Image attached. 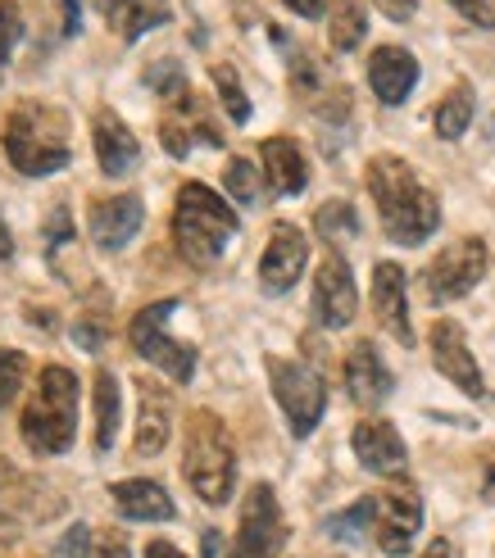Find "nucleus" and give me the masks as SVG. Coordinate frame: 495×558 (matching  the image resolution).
<instances>
[{
  "label": "nucleus",
  "instance_id": "obj_1",
  "mask_svg": "<svg viewBox=\"0 0 495 558\" xmlns=\"http://www.w3.org/2000/svg\"><path fill=\"white\" fill-rule=\"evenodd\" d=\"M369 195L377 205L382 232H387L396 245H423L436 228H442V205H436V195L400 155H377L369 163Z\"/></svg>",
  "mask_w": 495,
  "mask_h": 558
},
{
  "label": "nucleus",
  "instance_id": "obj_2",
  "mask_svg": "<svg viewBox=\"0 0 495 558\" xmlns=\"http://www.w3.org/2000/svg\"><path fill=\"white\" fill-rule=\"evenodd\" d=\"M5 155L23 178H50L73 159L69 146V114L60 105L23 100L5 119Z\"/></svg>",
  "mask_w": 495,
  "mask_h": 558
},
{
  "label": "nucleus",
  "instance_id": "obj_3",
  "mask_svg": "<svg viewBox=\"0 0 495 558\" xmlns=\"http://www.w3.org/2000/svg\"><path fill=\"white\" fill-rule=\"evenodd\" d=\"M237 209L214 195L205 182H186L178 191V209H173V245L191 268H209L224 259L228 241L237 236Z\"/></svg>",
  "mask_w": 495,
  "mask_h": 558
},
{
  "label": "nucleus",
  "instance_id": "obj_4",
  "mask_svg": "<svg viewBox=\"0 0 495 558\" xmlns=\"http://www.w3.org/2000/svg\"><path fill=\"white\" fill-rule=\"evenodd\" d=\"M182 477L214 509L232 499V486H237V450H232L228 427L218 423V413H209V409H196V413L186 417Z\"/></svg>",
  "mask_w": 495,
  "mask_h": 558
},
{
  "label": "nucleus",
  "instance_id": "obj_5",
  "mask_svg": "<svg viewBox=\"0 0 495 558\" xmlns=\"http://www.w3.org/2000/svg\"><path fill=\"white\" fill-rule=\"evenodd\" d=\"M77 377L60 364L41 368L37 377V390L27 400L23 417H19V432L27 440V450L37 454H64L73 436H77Z\"/></svg>",
  "mask_w": 495,
  "mask_h": 558
},
{
  "label": "nucleus",
  "instance_id": "obj_6",
  "mask_svg": "<svg viewBox=\"0 0 495 558\" xmlns=\"http://www.w3.org/2000/svg\"><path fill=\"white\" fill-rule=\"evenodd\" d=\"M178 304L182 300H155V304H146V310L128 323V341H132V350L142 354L150 368H159L164 377H173V381L186 386L191 377H196V345L178 341L169 331V318L178 314Z\"/></svg>",
  "mask_w": 495,
  "mask_h": 558
},
{
  "label": "nucleus",
  "instance_id": "obj_7",
  "mask_svg": "<svg viewBox=\"0 0 495 558\" xmlns=\"http://www.w3.org/2000/svg\"><path fill=\"white\" fill-rule=\"evenodd\" d=\"M264 368H268V381H273V396H278V404L287 413L291 436L305 440L323 423V409H327L323 377L314 368H305V364H295V359H278V354H268Z\"/></svg>",
  "mask_w": 495,
  "mask_h": 558
},
{
  "label": "nucleus",
  "instance_id": "obj_8",
  "mask_svg": "<svg viewBox=\"0 0 495 558\" xmlns=\"http://www.w3.org/2000/svg\"><path fill=\"white\" fill-rule=\"evenodd\" d=\"M287 545V522L278 490L268 482H255L241 499V526L232 541V558H278Z\"/></svg>",
  "mask_w": 495,
  "mask_h": 558
},
{
  "label": "nucleus",
  "instance_id": "obj_9",
  "mask_svg": "<svg viewBox=\"0 0 495 558\" xmlns=\"http://www.w3.org/2000/svg\"><path fill=\"white\" fill-rule=\"evenodd\" d=\"M486 264H491L486 241H478V236H463V241L446 245L427 268V295L436 304H450L459 295H469L486 277Z\"/></svg>",
  "mask_w": 495,
  "mask_h": 558
},
{
  "label": "nucleus",
  "instance_id": "obj_10",
  "mask_svg": "<svg viewBox=\"0 0 495 558\" xmlns=\"http://www.w3.org/2000/svg\"><path fill=\"white\" fill-rule=\"evenodd\" d=\"M423 532V495L409 486V482H396L377 495V526H373V541L382 554H409L414 549V536Z\"/></svg>",
  "mask_w": 495,
  "mask_h": 558
},
{
  "label": "nucleus",
  "instance_id": "obj_11",
  "mask_svg": "<svg viewBox=\"0 0 495 558\" xmlns=\"http://www.w3.org/2000/svg\"><path fill=\"white\" fill-rule=\"evenodd\" d=\"M360 314V291H354V272L341 259V250H327L314 272V318L327 331H341Z\"/></svg>",
  "mask_w": 495,
  "mask_h": 558
},
{
  "label": "nucleus",
  "instance_id": "obj_12",
  "mask_svg": "<svg viewBox=\"0 0 495 558\" xmlns=\"http://www.w3.org/2000/svg\"><path fill=\"white\" fill-rule=\"evenodd\" d=\"M427 341H432L436 373L450 377L469 400H486V381H482V368H478L469 341H463V327L455 318H436L432 331H427Z\"/></svg>",
  "mask_w": 495,
  "mask_h": 558
},
{
  "label": "nucleus",
  "instance_id": "obj_13",
  "mask_svg": "<svg viewBox=\"0 0 495 558\" xmlns=\"http://www.w3.org/2000/svg\"><path fill=\"white\" fill-rule=\"evenodd\" d=\"M305 264H310V236L300 232L295 222H278L264 245V259H259V287L268 295H287L300 282Z\"/></svg>",
  "mask_w": 495,
  "mask_h": 558
},
{
  "label": "nucleus",
  "instance_id": "obj_14",
  "mask_svg": "<svg viewBox=\"0 0 495 558\" xmlns=\"http://www.w3.org/2000/svg\"><path fill=\"white\" fill-rule=\"evenodd\" d=\"M142 218H146L142 195H109V201H96V205H92L87 232H92L96 250L114 255V250H123L136 232H142Z\"/></svg>",
  "mask_w": 495,
  "mask_h": 558
},
{
  "label": "nucleus",
  "instance_id": "obj_15",
  "mask_svg": "<svg viewBox=\"0 0 495 558\" xmlns=\"http://www.w3.org/2000/svg\"><path fill=\"white\" fill-rule=\"evenodd\" d=\"M373 314H377V323L387 327L400 345H414V323H409V287H405V268L396 259H382L373 268Z\"/></svg>",
  "mask_w": 495,
  "mask_h": 558
},
{
  "label": "nucleus",
  "instance_id": "obj_16",
  "mask_svg": "<svg viewBox=\"0 0 495 558\" xmlns=\"http://www.w3.org/2000/svg\"><path fill=\"white\" fill-rule=\"evenodd\" d=\"M419 60L405 46H377L369 54V87L382 105H405L419 87Z\"/></svg>",
  "mask_w": 495,
  "mask_h": 558
},
{
  "label": "nucleus",
  "instance_id": "obj_17",
  "mask_svg": "<svg viewBox=\"0 0 495 558\" xmlns=\"http://www.w3.org/2000/svg\"><path fill=\"white\" fill-rule=\"evenodd\" d=\"M346 390H350V400L360 409H377V404L391 400L396 377H391L387 359L377 354L373 341H360L350 350V359H346Z\"/></svg>",
  "mask_w": 495,
  "mask_h": 558
},
{
  "label": "nucleus",
  "instance_id": "obj_18",
  "mask_svg": "<svg viewBox=\"0 0 495 558\" xmlns=\"http://www.w3.org/2000/svg\"><path fill=\"white\" fill-rule=\"evenodd\" d=\"M350 445H354V459H360L369 472H377V477H396V472H405V463H409L405 440L387 417H364V423L354 427Z\"/></svg>",
  "mask_w": 495,
  "mask_h": 558
},
{
  "label": "nucleus",
  "instance_id": "obj_19",
  "mask_svg": "<svg viewBox=\"0 0 495 558\" xmlns=\"http://www.w3.org/2000/svg\"><path fill=\"white\" fill-rule=\"evenodd\" d=\"M259 169L273 195H300L310 186V159L291 136H268L259 146Z\"/></svg>",
  "mask_w": 495,
  "mask_h": 558
},
{
  "label": "nucleus",
  "instance_id": "obj_20",
  "mask_svg": "<svg viewBox=\"0 0 495 558\" xmlns=\"http://www.w3.org/2000/svg\"><path fill=\"white\" fill-rule=\"evenodd\" d=\"M92 142H96V159H100L105 178H128L136 169V159H142V142H136L132 128L119 114H109V109H100V114H96Z\"/></svg>",
  "mask_w": 495,
  "mask_h": 558
},
{
  "label": "nucleus",
  "instance_id": "obj_21",
  "mask_svg": "<svg viewBox=\"0 0 495 558\" xmlns=\"http://www.w3.org/2000/svg\"><path fill=\"white\" fill-rule=\"evenodd\" d=\"M136 396H142V413H136V454L155 459L173 432V400H169V390H159L155 381H142Z\"/></svg>",
  "mask_w": 495,
  "mask_h": 558
},
{
  "label": "nucleus",
  "instance_id": "obj_22",
  "mask_svg": "<svg viewBox=\"0 0 495 558\" xmlns=\"http://www.w3.org/2000/svg\"><path fill=\"white\" fill-rule=\"evenodd\" d=\"M109 495H114V509L128 522H169L173 518L169 490H164L159 482H150V477H128V482H119Z\"/></svg>",
  "mask_w": 495,
  "mask_h": 558
},
{
  "label": "nucleus",
  "instance_id": "obj_23",
  "mask_svg": "<svg viewBox=\"0 0 495 558\" xmlns=\"http://www.w3.org/2000/svg\"><path fill=\"white\" fill-rule=\"evenodd\" d=\"M96 5L123 41H136V37H146L150 27L169 23V0H96Z\"/></svg>",
  "mask_w": 495,
  "mask_h": 558
},
{
  "label": "nucleus",
  "instance_id": "obj_24",
  "mask_svg": "<svg viewBox=\"0 0 495 558\" xmlns=\"http://www.w3.org/2000/svg\"><path fill=\"white\" fill-rule=\"evenodd\" d=\"M92 409H96V450L109 454L114 450V436H119V417H123V390L114 373H96L92 381Z\"/></svg>",
  "mask_w": 495,
  "mask_h": 558
},
{
  "label": "nucleus",
  "instance_id": "obj_25",
  "mask_svg": "<svg viewBox=\"0 0 495 558\" xmlns=\"http://www.w3.org/2000/svg\"><path fill=\"white\" fill-rule=\"evenodd\" d=\"M473 109H478L473 87H469V82H459V87L442 105H436V114H432L436 136H442V142H459V136L469 132V123H473Z\"/></svg>",
  "mask_w": 495,
  "mask_h": 558
},
{
  "label": "nucleus",
  "instance_id": "obj_26",
  "mask_svg": "<svg viewBox=\"0 0 495 558\" xmlns=\"http://www.w3.org/2000/svg\"><path fill=\"white\" fill-rule=\"evenodd\" d=\"M377 526V499H354L350 509L327 518V536L341 541V545H364Z\"/></svg>",
  "mask_w": 495,
  "mask_h": 558
},
{
  "label": "nucleus",
  "instance_id": "obj_27",
  "mask_svg": "<svg viewBox=\"0 0 495 558\" xmlns=\"http://www.w3.org/2000/svg\"><path fill=\"white\" fill-rule=\"evenodd\" d=\"M369 37V14L360 0H337L333 5V23H327V41H333V50H354Z\"/></svg>",
  "mask_w": 495,
  "mask_h": 558
},
{
  "label": "nucleus",
  "instance_id": "obj_28",
  "mask_svg": "<svg viewBox=\"0 0 495 558\" xmlns=\"http://www.w3.org/2000/svg\"><path fill=\"white\" fill-rule=\"evenodd\" d=\"M37 509V482L0 459V518H23Z\"/></svg>",
  "mask_w": 495,
  "mask_h": 558
},
{
  "label": "nucleus",
  "instance_id": "obj_29",
  "mask_svg": "<svg viewBox=\"0 0 495 558\" xmlns=\"http://www.w3.org/2000/svg\"><path fill=\"white\" fill-rule=\"evenodd\" d=\"M209 77H214V87H218V100H224V109H228V119L232 123H251V100H245V92H241L237 69L232 64H214Z\"/></svg>",
  "mask_w": 495,
  "mask_h": 558
},
{
  "label": "nucleus",
  "instance_id": "obj_30",
  "mask_svg": "<svg viewBox=\"0 0 495 558\" xmlns=\"http://www.w3.org/2000/svg\"><path fill=\"white\" fill-rule=\"evenodd\" d=\"M224 186H228V195L237 205H255L259 201V169L251 159H228V169H224Z\"/></svg>",
  "mask_w": 495,
  "mask_h": 558
},
{
  "label": "nucleus",
  "instance_id": "obj_31",
  "mask_svg": "<svg viewBox=\"0 0 495 558\" xmlns=\"http://www.w3.org/2000/svg\"><path fill=\"white\" fill-rule=\"evenodd\" d=\"M146 87H150L155 96H164V100H182V96H186V73H182L178 60H155V64L146 69Z\"/></svg>",
  "mask_w": 495,
  "mask_h": 558
},
{
  "label": "nucleus",
  "instance_id": "obj_32",
  "mask_svg": "<svg viewBox=\"0 0 495 558\" xmlns=\"http://www.w3.org/2000/svg\"><path fill=\"white\" fill-rule=\"evenodd\" d=\"M314 228L327 236V241H341V236H354L360 232V218H354V209L350 205H323L318 214H314Z\"/></svg>",
  "mask_w": 495,
  "mask_h": 558
},
{
  "label": "nucleus",
  "instance_id": "obj_33",
  "mask_svg": "<svg viewBox=\"0 0 495 558\" xmlns=\"http://www.w3.org/2000/svg\"><path fill=\"white\" fill-rule=\"evenodd\" d=\"M27 381V354L23 350H0V409H5Z\"/></svg>",
  "mask_w": 495,
  "mask_h": 558
},
{
  "label": "nucleus",
  "instance_id": "obj_34",
  "mask_svg": "<svg viewBox=\"0 0 495 558\" xmlns=\"http://www.w3.org/2000/svg\"><path fill=\"white\" fill-rule=\"evenodd\" d=\"M92 545H96V532L87 522H73L69 532L55 541V554L50 558H92Z\"/></svg>",
  "mask_w": 495,
  "mask_h": 558
},
{
  "label": "nucleus",
  "instance_id": "obj_35",
  "mask_svg": "<svg viewBox=\"0 0 495 558\" xmlns=\"http://www.w3.org/2000/svg\"><path fill=\"white\" fill-rule=\"evenodd\" d=\"M19 37H23V14H19L14 0H0V69H5V60H10V50L19 46Z\"/></svg>",
  "mask_w": 495,
  "mask_h": 558
},
{
  "label": "nucleus",
  "instance_id": "obj_36",
  "mask_svg": "<svg viewBox=\"0 0 495 558\" xmlns=\"http://www.w3.org/2000/svg\"><path fill=\"white\" fill-rule=\"evenodd\" d=\"M92 558H132L128 536L123 532H100L96 545H92Z\"/></svg>",
  "mask_w": 495,
  "mask_h": 558
},
{
  "label": "nucleus",
  "instance_id": "obj_37",
  "mask_svg": "<svg viewBox=\"0 0 495 558\" xmlns=\"http://www.w3.org/2000/svg\"><path fill=\"white\" fill-rule=\"evenodd\" d=\"M450 5L478 27H495V5L491 0H450Z\"/></svg>",
  "mask_w": 495,
  "mask_h": 558
},
{
  "label": "nucleus",
  "instance_id": "obj_38",
  "mask_svg": "<svg viewBox=\"0 0 495 558\" xmlns=\"http://www.w3.org/2000/svg\"><path fill=\"white\" fill-rule=\"evenodd\" d=\"M373 5H377V14H387L391 23H405V19H414L419 0H373Z\"/></svg>",
  "mask_w": 495,
  "mask_h": 558
},
{
  "label": "nucleus",
  "instance_id": "obj_39",
  "mask_svg": "<svg viewBox=\"0 0 495 558\" xmlns=\"http://www.w3.org/2000/svg\"><path fill=\"white\" fill-rule=\"evenodd\" d=\"M64 236H69V209H55V214H50L46 245H50V250H60V245H64Z\"/></svg>",
  "mask_w": 495,
  "mask_h": 558
},
{
  "label": "nucleus",
  "instance_id": "obj_40",
  "mask_svg": "<svg viewBox=\"0 0 495 558\" xmlns=\"http://www.w3.org/2000/svg\"><path fill=\"white\" fill-rule=\"evenodd\" d=\"M282 5L291 14H300V19H318L323 14V0H282Z\"/></svg>",
  "mask_w": 495,
  "mask_h": 558
},
{
  "label": "nucleus",
  "instance_id": "obj_41",
  "mask_svg": "<svg viewBox=\"0 0 495 558\" xmlns=\"http://www.w3.org/2000/svg\"><path fill=\"white\" fill-rule=\"evenodd\" d=\"M146 558H186L178 545H169V541H150L146 545Z\"/></svg>",
  "mask_w": 495,
  "mask_h": 558
},
{
  "label": "nucleus",
  "instance_id": "obj_42",
  "mask_svg": "<svg viewBox=\"0 0 495 558\" xmlns=\"http://www.w3.org/2000/svg\"><path fill=\"white\" fill-rule=\"evenodd\" d=\"M423 558H459V549H455V541L442 536V541H432V545L423 549Z\"/></svg>",
  "mask_w": 495,
  "mask_h": 558
},
{
  "label": "nucleus",
  "instance_id": "obj_43",
  "mask_svg": "<svg viewBox=\"0 0 495 558\" xmlns=\"http://www.w3.org/2000/svg\"><path fill=\"white\" fill-rule=\"evenodd\" d=\"M205 558H224V541H218V532H205Z\"/></svg>",
  "mask_w": 495,
  "mask_h": 558
}]
</instances>
